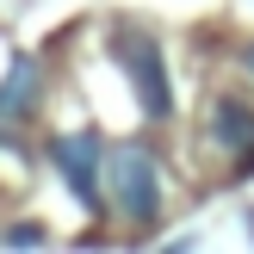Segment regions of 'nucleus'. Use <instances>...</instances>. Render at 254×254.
<instances>
[{"mask_svg": "<svg viewBox=\"0 0 254 254\" xmlns=\"http://www.w3.org/2000/svg\"><path fill=\"white\" fill-rule=\"evenodd\" d=\"M106 192L118 205V217L130 223H155L161 217V161L143 143H118L106 155Z\"/></svg>", "mask_w": 254, "mask_h": 254, "instance_id": "obj_1", "label": "nucleus"}, {"mask_svg": "<svg viewBox=\"0 0 254 254\" xmlns=\"http://www.w3.org/2000/svg\"><path fill=\"white\" fill-rule=\"evenodd\" d=\"M112 62H118V68L130 74V93H136V106H143L149 118H168V112H174L168 62H161V44H155L149 31H136V25L112 31Z\"/></svg>", "mask_w": 254, "mask_h": 254, "instance_id": "obj_2", "label": "nucleus"}, {"mask_svg": "<svg viewBox=\"0 0 254 254\" xmlns=\"http://www.w3.org/2000/svg\"><path fill=\"white\" fill-rule=\"evenodd\" d=\"M50 161H56V174H62V186L74 192V205L93 217L106 198H99V180H106V161H99V136L93 130H81V136H56L50 143Z\"/></svg>", "mask_w": 254, "mask_h": 254, "instance_id": "obj_3", "label": "nucleus"}, {"mask_svg": "<svg viewBox=\"0 0 254 254\" xmlns=\"http://www.w3.org/2000/svg\"><path fill=\"white\" fill-rule=\"evenodd\" d=\"M211 143H217L223 155L254 161V112L242 99H217V106H211Z\"/></svg>", "mask_w": 254, "mask_h": 254, "instance_id": "obj_4", "label": "nucleus"}, {"mask_svg": "<svg viewBox=\"0 0 254 254\" xmlns=\"http://www.w3.org/2000/svg\"><path fill=\"white\" fill-rule=\"evenodd\" d=\"M31 99H37V62L25 56V62H12V68H6V81H0V118L25 112Z\"/></svg>", "mask_w": 254, "mask_h": 254, "instance_id": "obj_5", "label": "nucleus"}, {"mask_svg": "<svg viewBox=\"0 0 254 254\" xmlns=\"http://www.w3.org/2000/svg\"><path fill=\"white\" fill-rule=\"evenodd\" d=\"M6 242H12V248H37V242H44V230H37V223H19Z\"/></svg>", "mask_w": 254, "mask_h": 254, "instance_id": "obj_6", "label": "nucleus"}, {"mask_svg": "<svg viewBox=\"0 0 254 254\" xmlns=\"http://www.w3.org/2000/svg\"><path fill=\"white\" fill-rule=\"evenodd\" d=\"M242 68H248V74H254V44H242Z\"/></svg>", "mask_w": 254, "mask_h": 254, "instance_id": "obj_7", "label": "nucleus"}]
</instances>
